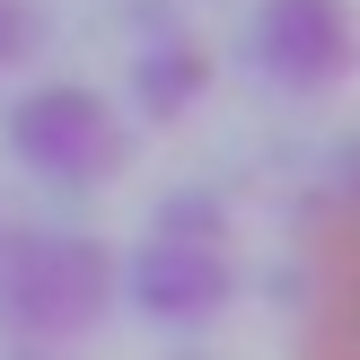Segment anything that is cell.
Here are the masks:
<instances>
[{
  "instance_id": "obj_3",
  "label": "cell",
  "mask_w": 360,
  "mask_h": 360,
  "mask_svg": "<svg viewBox=\"0 0 360 360\" xmlns=\"http://www.w3.org/2000/svg\"><path fill=\"white\" fill-rule=\"evenodd\" d=\"M220 290V273H211V264H193V246H150V264H141V299H150L158 316H193L202 308V299Z\"/></svg>"
},
{
  "instance_id": "obj_1",
  "label": "cell",
  "mask_w": 360,
  "mask_h": 360,
  "mask_svg": "<svg viewBox=\"0 0 360 360\" xmlns=\"http://www.w3.org/2000/svg\"><path fill=\"white\" fill-rule=\"evenodd\" d=\"M105 290H115V264L97 238H44V229L0 238V326L18 343L88 334L105 316Z\"/></svg>"
},
{
  "instance_id": "obj_4",
  "label": "cell",
  "mask_w": 360,
  "mask_h": 360,
  "mask_svg": "<svg viewBox=\"0 0 360 360\" xmlns=\"http://www.w3.org/2000/svg\"><path fill=\"white\" fill-rule=\"evenodd\" d=\"M35 44H44V9L35 0H0V70H18Z\"/></svg>"
},
{
  "instance_id": "obj_2",
  "label": "cell",
  "mask_w": 360,
  "mask_h": 360,
  "mask_svg": "<svg viewBox=\"0 0 360 360\" xmlns=\"http://www.w3.org/2000/svg\"><path fill=\"white\" fill-rule=\"evenodd\" d=\"M0 150L18 167L53 176V185H105L123 167V123L105 115V97L88 88H27L0 115Z\"/></svg>"
}]
</instances>
